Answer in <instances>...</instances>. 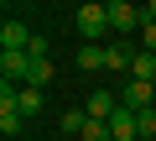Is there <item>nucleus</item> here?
I'll use <instances>...</instances> for the list:
<instances>
[{
	"mask_svg": "<svg viewBox=\"0 0 156 141\" xmlns=\"http://www.w3.org/2000/svg\"><path fill=\"white\" fill-rule=\"evenodd\" d=\"M78 68H83V73H99V68H109V47L83 42V47H78Z\"/></svg>",
	"mask_w": 156,
	"mask_h": 141,
	"instance_id": "nucleus-7",
	"label": "nucleus"
},
{
	"mask_svg": "<svg viewBox=\"0 0 156 141\" xmlns=\"http://www.w3.org/2000/svg\"><path fill=\"white\" fill-rule=\"evenodd\" d=\"M146 26V16H140V6H130V0H109V32H120V37H130V32H140Z\"/></svg>",
	"mask_w": 156,
	"mask_h": 141,
	"instance_id": "nucleus-2",
	"label": "nucleus"
},
{
	"mask_svg": "<svg viewBox=\"0 0 156 141\" xmlns=\"http://www.w3.org/2000/svg\"><path fill=\"white\" fill-rule=\"evenodd\" d=\"M73 26H78L83 42H99V37L109 32V6H94V0H89V6H78V11H73Z\"/></svg>",
	"mask_w": 156,
	"mask_h": 141,
	"instance_id": "nucleus-1",
	"label": "nucleus"
},
{
	"mask_svg": "<svg viewBox=\"0 0 156 141\" xmlns=\"http://www.w3.org/2000/svg\"><path fill=\"white\" fill-rule=\"evenodd\" d=\"M109 136H115V141H140V125H135V115H130L125 105L115 110V120H109Z\"/></svg>",
	"mask_w": 156,
	"mask_h": 141,
	"instance_id": "nucleus-8",
	"label": "nucleus"
},
{
	"mask_svg": "<svg viewBox=\"0 0 156 141\" xmlns=\"http://www.w3.org/2000/svg\"><path fill=\"white\" fill-rule=\"evenodd\" d=\"M16 105H21V115H42V105H47V94H42V89H26V84H21V94H16Z\"/></svg>",
	"mask_w": 156,
	"mask_h": 141,
	"instance_id": "nucleus-10",
	"label": "nucleus"
},
{
	"mask_svg": "<svg viewBox=\"0 0 156 141\" xmlns=\"http://www.w3.org/2000/svg\"><path fill=\"white\" fill-rule=\"evenodd\" d=\"M130 79H135V84H156V58H151V52H140V58H135Z\"/></svg>",
	"mask_w": 156,
	"mask_h": 141,
	"instance_id": "nucleus-12",
	"label": "nucleus"
},
{
	"mask_svg": "<svg viewBox=\"0 0 156 141\" xmlns=\"http://www.w3.org/2000/svg\"><path fill=\"white\" fill-rule=\"evenodd\" d=\"M26 47H31V32L21 21H5V26H0V52H26Z\"/></svg>",
	"mask_w": 156,
	"mask_h": 141,
	"instance_id": "nucleus-6",
	"label": "nucleus"
},
{
	"mask_svg": "<svg viewBox=\"0 0 156 141\" xmlns=\"http://www.w3.org/2000/svg\"><path fill=\"white\" fill-rule=\"evenodd\" d=\"M83 110H89V120H115V110H120V94H109V89H94V94L83 99Z\"/></svg>",
	"mask_w": 156,
	"mask_h": 141,
	"instance_id": "nucleus-4",
	"label": "nucleus"
},
{
	"mask_svg": "<svg viewBox=\"0 0 156 141\" xmlns=\"http://www.w3.org/2000/svg\"><path fill=\"white\" fill-rule=\"evenodd\" d=\"M140 52H151V58H156V26H140Z\"/></svg>",
	"mask_w": 156,
	"mask_h": 141,
	"instance_id": "nucleus-14",
	"label": "nucleus"
},
{
	"mask_svg": "<svg viewBox=\"0 0 156 141\" xmlns=\"http://www.w3.org/2000/svg\"><path fill=\"white\" fill-rule=\"evenodd\" d=\"M78 141H115V136H109V120H89Z\"/></svg>",
	"mask_w": 156,
	"mask_h": 141,
	"instance_id": "nucleus-13",
	"label": "nucleus"
},
{
	"mask_svg": "<svg viewBox=\"0 0 156 141\" xmlns=\"http://www.w3.org/2000/svg\"><path fill=\"white\" fill-rule=\"evenodd\" d=\"M0 73H5V84H26V73H31V58L26 52H0Z\"/></svg>",
	"mask_w": 156,
	"mask_h": 141,
	"instance_id": "nucleus-5",
	"label": "nucleus"
},
{
	"mask_svg": "<svg viewBox=\"0 0 156 141\" xmlns=\"http://www.w3.org/2000/svg\"><path fill=\"white\" fill-rule=\"evenodd\" d=\"M140 141H146V136H140Z\"/></svg>",
	"mask_w": 156,
	"mask_h": 141,
	"instance_id": "nucleus-15",
	"label": "nucleus"
},
{
	"mask_svg": "<svg viewBox=\"0 0 156 141\" xmlns=\"http://www.w3.org/2000/svg\"><path fill=\"white\" fill-rule=\"evenodd\" d=\"M62 136H83V125H89V110H62Z\"/></svg>",
	"mask_w": 156,
	"mask_h": 141,
	"instance_id": "nucleus-11",
	"label": "nucleus"
},
{
	"mask_svg": "<svg viewBox=\"0 0 156 141\" xmlns=\"http://www.w3.org/2000/svg\"><path fill=\"white\" fill-rule=\"evenodd\" d=\"M135 58H140V52H135L130 42H115V47H109V68H125V73H130V68H135Z\"/></svg>",
	"mask_w": 156,
	"mask_h": 141,
	"instance_id": "nucleus-9",
	"label": "nucleus"
},
{
	"mask_svg": "<svg viewBox=\"0 0 156 141\" xmlns=\"http://www.w3.org/2000/svg\"><path fill=\"white\" fill-rule=\"evenodd\" d=\"M120 105L130 110V115H146V110H156V84H125V94H120Z\"/></svg>",
	"mask_w": 156,
	"mask_h": 141,
	"instance_id": "nucleus-3",
	"label": "nucleus"
}]
</instances>
